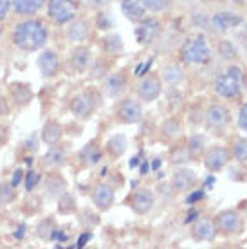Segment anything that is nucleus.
<instances>
[{
	"label": "nucleus",
	"instance_id": "nucleus-1",
	"mask_svg": "<svg viewBox=\"0 0 247 249\" xmlns=\"http://www.w3.org/2000/svg\"><path fill=\"white\" fill-rule=\"evenodd\" d=\"M13 42L24 51H38L47 42V29L38 20H25L17 25L13 33Z\"/></svg>",
	"mask_w": 247,
	"mask_h": 249
},
{
	"label": "nucleus",
	"instance_id": "nucleus-2",
	"mask_svg": "<svg viewBox=\"0 0 247 249\" xmlns=\"http://www.w3.org/2000/svg\"><path fill=\"white\" fill-rule=\"evenodd\" d=\"M242 80H244V74H242V69L233 65V67H228L222 74L215 80V90L218 96L222 98H238L242 92Z\"/></svg>",
	"mask_w": 247,
	"mask_h": 249
},
{
	"label": "nucleus",
	"instance_id": "nucleus-3",
	"mask_svg": "<svg viewBox=\"0 0 247 249\" xmlns=\"http://www.w3.org/2000/svg\"><path fill=\"white\" fill-rule=\"evenodd\" d=\"M180 56H182V62L192 63V65H200V63H206L211 56V49L206 38L200 35V36H195L192 40H188L182 49H180Z\"/></svg>",
	"mask_w": 247,
	"mask_h": 249
},
{
	"label": "nucleus",
	"instance_id": "nucleus-4",
	"mask_svg": "<svg viewBox=\"0 0 247 249\" xmlns=\"http://www.w3.org/2000/svg\"><path fill=\"white\" fill-rule=\"evenodd\" d=\"M49 17L56 24H67L76 17L74 0H51Z\"/></svg>",
	"mask_w": 247,
	"mask_h": 249
},
{
	"label": "nucleus",
	"instance_id": "nucleus-5",
	"mask_svg": "<svg viewBox=\"0 0 247 249\" xmlns=\"http://www.w3.org/2000/svg\"><path fill=\"white\" fill-rule=\"evenodd\" d=\"M137 92L144 101H154L157 100V96L161 94V81L155 76H146L139 81L137 85Z\"/></svg>",
	"mask_w": 247,
	"mask_h": 249
},
{
	"label": "nucleus",
	"instance_id": "nucleus-6",
	"mask_svg": "<svg viewBox=\"0 0 247 249\" xmlns=\"http://www.w3.org/2000/svg\"><path fill=\"white\" fill-rule=\"evenodd\" d=\"M141 107L134 100H124L118 108V118L123 123H137L141 119Z\"/></svg>",
	"mask_w": 247,
	"mask_h": 249
},
{
	"label": "nucleus",
	"instance_id": "nucleus-7",
	"mask_svg": "<svg viewBox=\"0 0 247 249\" xmlns=\"http://www.w3.org/2000/svg\"><path fill=\"white\" fill-rule=\"evenodd\" d=\"M229 159V154L226 148H220V146H215V148H211L208 154H206V166L213 172H218V170H222L226 166V162Z\"/></svg>",
	"mask_w": 247,
	"mask_h": 249
},
{
	"label": "nucleus",
	"instance_id": "nucleus-8",
	"mask_svg": "<svg viewBox=\"0 0 247 249\" xmlns=\"http://www.w3.org/2000/svg\"><path fill=\"white\" fill-rule=\"evenodd\" d=\"M130 204L137 213H148L154 204V197L148 190H137L132 197H130Z\"/></svg>",
	"mask_w": 247,
	"mask_h": 249
},
{
	"label": "nucleus",
	"instance_id": "nucleus-9",
	"mask_svg": "<svg viewBox=\"0 0 247 249\" xmlns=\"http://www.w3.org/2000/svg\"><path fill=\"white\" fill-rule=\"evenodd\" d=\"M159 27H161V25H159L157 20H144V22L136 29L137 42H139V44H150V42L157 36Z\"/></svg>",
	"mask_w": 247,
	"mask_h": 249
},
{
	"label": "nucleus",
	"instance_id": "nucleus-10",
	"mask_svg": "<svg viewBox=\"0 0 247 249\" xmlns=\"http://www.w3.org/2000/svg\"><path fill=\"white\" fill-rule=\"evenodd\" d=\"M38 67L43 76H54L60 69V60L53 51H43L42 56L38 58Z\"/></svg>",
	"mask_w": 247,
	"mask_h": 249
},
{
	"label": "nucleus",
	"instance_id": "nucleus-11",
	"mask_svg": "<svg viewBox=\"0 0 247 249\" xmlns=\"http://www.w3.org/2000/svg\"><path fill=\"white\" fill-rule=\"evenodd\" d=\"M211 22H213L215 29H218V31H228V29H231V27L240 25L242 18L238 17V15H235V13L222 11V13H216Z\"/></svg>",
	"mask_w": 247,
	"mask_h": 249
},
{
	"label": "nucleus",
	"instance_id": "nucleus-12",
	"mask_svg": "<svg viewBox=\"0 0 247 249\" xmlns=\"http://www.w3.org/2000/svg\"><path fill=\"white\" fill-rule=\"evenodd\" d=\"M92 200H94V204L98 206V208H101V210L110 208L112 202H114V192H112V188L106 186V184L96 186L92 192Z\"/></svg>",
	"mask_w": 247,
	"mask_h": 249
},
{
	"label": "nucleus",
	"instance_id": "nucleus-13",
	"mask_svg": "<svg viewBox=\"0 0 247 249\" xmlns=\"http://www.w3.org/2000/svg\"><path fill=\"white\" fill-rule=\"evenodd\" d=\"M71 108H72V112H74L78 118H87V116H90V112L94 110V100L88 94H81V96L74 98V101L71 103Z\"/></svg>",
	"mask_w": 247,
	"mask_h": 249
},
{
	"label": "nucleus",
	"instance_id": "nucleus-14",
	"mask_svg": "<svg viewBox=\"0 0 247 249\" xmlns=\"http://www.w3.org/2000/svg\"><path fill=\"white\" fill-rule=\"evenodd\" d=\"M197 182V175L193 170H179V172H175L173 175V186L180 190V192H184V190H190Z\"/></svg>",
	"mask_w": 247,
	"mask_h": 249
},
{
	"label": "nucleus",
	"instance_id": "nucleus-15",
	"mask_svg": "<svg viewBox=\"0 0 247 249\" xmlns=\"http://www.w3.org/2000/svg\"><path fill=\"white\" fill-rule=\"evenodd\" d=\"M218 228L226 233H235L240 228V218L235 212H222L218 215Z\"/></svg>",
	"mask_w": 247,
	"mask_h": 249
},
{
	"label": "nucleus",
	"instance_id": "nucleus-16",
	"mask_svg": "<svg viewBox=\"0 0 247 249\" xmlns=\"http://www.w3.org/2000/svg\"><path fill=\"white\" fill-rule=\"evenodd\" d=\"M229 119V114H228V108L222 105H213L208 110V123L211 126H216V128H220L224 124L228 123Z\"/></svg>",
	"mask_w": 247,
	"mask_h": 249
},
{
	"label": "nucleus",
	"instance_id": "nucleus-17",
	"mask_svg": "<svg viewBox=\"0 0 247 249\" xmlns=\"http://www.w3.org/2000/svg\"><path fill=\"white\" fill-rule=\"evenodd\" d=\"M193 235L197 240H211L215 237V224L211 220H198L193 228Z\"/></svg>",
	"mask_w": 247,
	"mask_h": 249
},
{
	"label": "nucleus",
	"instance_id": "nucleus-18",
	"mask_svg": "<svg viewBox=\"0 0 247 249\" xmlns=\"http://www.w3.org/2000/svg\"><path fill=\"white\" fill-rule=\"evenodd\" d=\"M121 7H123L124 17L130 20H141L144 17V7L139 0H123Z\"/></svg>",
	"mask_w": 247,
	"mask_h": 249
},
{
	"label": "nucleus",
	"instance_id": "nucleus-19",
	"mask_svg": "<svg viewBox=\"0 0 247 249\" xmlns=\"http://www.w3.org/2000/svg\"><path fill=\"white\" fill-rule=\"evenodd\" d=\"M45 0H13V7L18 15H33L43 6Z\"/></svg>",
	"mask_w": 247,
	"mask_h": 249
},
{
	"label": "nucleus",
	"instance_id": "nucleus-20",
	"mask_svg": "<svg viewBox=\"0 0 247 249\" xmlns=\"http://www.w3.org/2000/svg\"><path fill=\"white\" fill-rule=\"evenodd\" d=\"M124 89H126V81H124V78L121 74L110 76L108 81H106V92L110 94L112 98L121 96L124 92Z\"/></svg>",
	"mask_w": 247,
	"mask_h": 249
},
{
	"label": "nucleus",
	"instance_id": "nucleus-21",
	"mask_svg": "<svg viewBox=\"0 0 247 249\" xmlns=\"http://www.w3.org/2000/svg\"><path fill=\"white\" fill-rule=\"evenodd\" d=\"M60 137H62V128H60V124L56 123H47L45 124V128L42 132V139L45 141L47 144H56L60 141Z\"/></svg>",
	"mask_w": 247,
	"mask_h": 249
},
{
	"label": "nucleus",
	"instance_id": "nucleus-22",
	"mask_svg": "<svg viewBox=\"0 0 247 249\" xmlns=\"http://www.w3.org/2000/svg\"><path fill=\"white\" fill-rule=\"evenodd\" d=\"M71 62L74 63L76 69H85L87 65H88V62H90V53L85 49H78L72 53V58H71Z\"/></svg>",
	"mask_w": 247,
	"mask_h": 249
},
{
	"label": "nucleus",
	"instance_id": "nucleus-23",
	"mask_svg": "<svg viewBox=\"0 0 247 249\" xmlns=\"http://www.w3.org/2000/svg\"><path fill=\"white\" fill-rule=\"evenodd\" d=\"M108 146H110V152L114 154V156H121V154L124 152V148H126V139H124V136L112 137Z\"/></svg>",
	"mask_w": 247,
	"mask_h": 249
},
{
	"label": "nucleus",
	"instance_id": "nucleus-24",
	"mask_svg": "<svg viewBox=\"0 0 247 249\" xmlns=\"http://www.w3.org/2000/svg\"><path fill=\"white\" fill-rule=\"evenodd\" d=\"M81 157H83V161H87L88 164H94V162L99 161L101 154H99V150L96 148L94 144H88V146H85V148H83V152H81Z\"/></svg>",
	"mask_w": 247,
	"mask_h": 249
},
{
	"label": "nucleus",
	"instance_id": "nucleus-25",
	"mask_svg": "<svg viewBox=\"0 0 247 249\" xmlns=\"http://www.w3.org/2000/svg\"><path fill=\"white\" fill-rule=\"evenodd\" d=\"M144 9L150 11H164L170 4V0H139Z\"/></svg>",
	"mask_w": 247,
	"mask_h": 249
},
{
	"label": "nucleus",
	"instance_id": "nucleus-26",
	"mask_svg": "<svg viewBox=\"0 0 247 249\" xmlns=\"http://www.w3.org/2000/svg\"><path fill=\"white\" fill-rule=\"evenodd\" d=\"M164 80H166L170 85H177V83L182 80L180 69L179 67H166V71H164Z\"/></svg>",
	"mask_w": 247,
	"mask_h": 249
},
{
	"label": "nucleus",
	"instance_id": "nucleus-27",
	"mask_svg": "<svg viewBox=\"0 0 247 249\" xmlns=\"http://www.w3.org/2000/svg\"><path fill=\"white\" fill-rule=\"evenodd\" d=\"M63 156H65V154H63V150H58V148L51 150L49 154L45 156V162H47V164H54V166L56 164H62Z\"/></svg>",
	"mask_w": 247,
	"mask_h": 249
},
{
	"label": "nucleus",
	"instance_id": "nucleus-28",
	"mask_svg": "<svg viewBox=\"0 0 247 249\" xmlns=\"http://www.w3.org/2000/svg\"><path fill=\"white\" fill-rule=\"evenodd\" d=\"M235 157L238 161H247V139H240L235 144Z\"/></svg>",
	"mask_w": 247,
	"mask_h": 249
},
{
	"label": "nucleus",
	"instance_id": "nucleus-29",
	"mask_svg": "<svg viewBox=\"0 0 247 249\" xmlns=\"http://www.w3.org/2000/svg\"><path fill=\"white\" fill-rule=\"evenodd\" d=\"M69 35H71V38H72V40H83V38L87 36L85 24H76L74 27L69 31Z\"/></svg>",
	"mask_w": 247,
	"mask_h": 249
},
{
	"label": "nucleus",
	"instance_id": "nucleus-30",
	"mask_svg": "<svg viewBox=\"0 0 247 249\" xmlns=\"http://www.w3.org/2000/svg\"><path fill=\"white\" fill-rule=\"evenodd\" d=\"M13 197V184L9 186V184H2L0 186V200L2 202H7V200H11Z\"/></svg>",
	"mask_w": 247,
	"mask_h": 249
},
{
	"label": "nucleus",
	"instance_id": "nucleus-31",
	"mask_svg": "<svg viewBox=\"0 0 247 249\" xmlns=\"http://www.w3.org/2000/svg\"><path fill=\"white\" fill-rule=\"evenodd\" d=\"M164 134H166V136L179 134V123H177V121H168V123L164 124Z\"/></svg>",
	"mask_w": 247,
	"mask_h": 249
},
{
	"label": "nucleus",
	"instance_id": "nucleus-32",
	"mask_svg": "<svg viewBox=\"0 0 247 249\" xmlns=\"http://www.w3.org/2000/svg\"><path fill=\"white\" fill-rule=\"evenodd\" d=\"M238 124H240L242 130L247 132V105H244L240 108V114H238Z\"/></svg>",
	"mask_w": 247,
	"mask_h": 249
},
{
	"label": "nucleus",
	"instance_id": "nucleus-33",
	"mask_svg": "<svg viewBox=\"0 0 247 249\" xmlns=\"http://www.w3.org/2000/svg\"><path fill=\"white\" fill-rule=\"evenodd\" d=\"M38 179H40V177H38V174H35V172H29V174H27V179H25V188H27V190H33V188L36 186Z\"/></svg>",
	"mask_w": 247,
	"mask_h": 249
},
{
	"label": "nucleus",
	"instance_id": "nucleus-34",
	"mask_svg": "<svg viewBox=\"0 0 247 249\" xmlns=\"http://www.w3.org/2000/svg\"><path fill=\"white\" fill-rule=\"evenodd\" d=\"M9 13V0H0V20H4Z\"/></svg>",
	"mask_w": 247,
	"mask_h": 249
},
{
	"label": "nucleus",
	"instance_id": "nucleus-35",
	"mask_svg": "<svg viewBox=\"0 0 247 249\" xmlns=\"http://www.w3.org/2000/svg\"><path fill=\"white\" fill-rule=\"evenodd\" d=\"M202 197H204V192H202V190H198V192H195L193 195H190L186 202H188V204H193V202H197V200L202 199Z\"/></svg>",
	"mask_w": 247,
	"mask_h": 249
},
{
	"label": "nucleus",
	"instance_id": "nucleus-36",
	"mask_svg": "<svg viewBox=\"0 0 247 249\" xmlns=\"http://www.w3.org/2000/svg\"><path fill=\"white\" fill-rule=\"evenodd\" d=\"M87 4H88V6H105V4H108V2H110V0H85Z\"/></svg>",
	"mask_w": 247,
	"mask_h": 249
},
{
	"label": "nucleus",
	"instance_id": "nucleus-37",
	"mask_svg": "<svg viewBox=\"0 0 247 249\" xmlns=\"http://www.w3.org/2000/svg\"><path fill=\"white\" fill-rule=\"evenodd\" d=\"M20 179H22V174H20V172H17V174L13 175V182H11L13 186H17V184L20 182Z\"/></svg>",
	"mask_w": 247,
	"mask_h": 249
},
{
	"label": "nucleus",
	"instance_id": "nucleus-38",
	"mask_svg": "<svg viewBox=\"0 0 247 249\" xmlns=\"http://www.w3.org/2000/svg\"><path fill=\"white\" fill-rule=\"evenodd\" d=\"M233 2H236V4H240V2H242V0H233Z\"/></svg>",
	"mask_w": 247,
	"mask_h": 249
}]
</instances>
